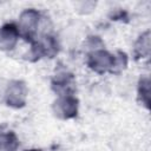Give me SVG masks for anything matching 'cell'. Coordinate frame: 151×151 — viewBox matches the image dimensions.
<instances>
[{
    "label": "cell",
    "mask_w": 151,
    "mask_h": 151,
    "mask_svg": "<svg viewBox=\"0 0 151 151\" xmlns=\"http://www.w3.org/2000/svg\"><path fill=\"white\" fill-rule=\"evenodd\" d=\"M113 61H114V55L104 48L88 52L86 59V64L88 68L98 74L111 72Z\"/></svg>",
    "instance_id": "obj_3"
},
{
    "label": "cell",
    "mask_w": 151,
    "mask_h": 151,
    "mask_svg": "<svg viewBox=\"0 0 151 151\" xmlns=\"http://www.w3.org/2000/svg\"><path fill=\"white\" fill-rule=\"evenodd\" d=\"M26 151H41V150H38V149H31V150H26Z\"/></svg>",
    "instance_id": "obj_12"
},
{
    "label": "cell",
    "mask_w": 151,
    "mask_h": 151,
    "mask_svg": "<svg viewBox=\"0 0 151 151\" xmlns=\"http://www.w3.org/2000/svg\"><path fill=\"white\" fill-rule=\"evenodd\" d=\"M27 100V86L22 80H12L5 92V103L13 109H21Z\"/></svg>",
    "instance_id": "obj_5"
},
{
    "label": "cell",
    "mask_w": 151,
    "mask_h": 151,
    "mask_svg": "<svg viewBox=\"0 0 151 151\" xmlns=\"http://www.w3.org/2000/svg\"><path fill=\"white\" fill-rule=\"evenodd\" d=\"M20 38L18 26L14 22H7L0 27V51H12Z\"/></svg>",
    "instance_id": "obj_7"
},
{
    "label": "cell",
    "mask_w": 151,
    "mask_h": 151,
    "mask_svg": "<svg viewBox=\"0 0 151 151\" xmlns=\"http://www.w3.org/2000/svg\"><path fill=\"white\" fill-rule=\"evenodd\" d=\"M79 100L73 96H60L52 104V111L59 119L67 120L76 118L78 114Z\"/></svg>",
    "instance_id": "obj_4"
},
{
    "label": "cell",
    "mask_w": 151,
    "mask_h": 151,
    "mask_svg": "<svg viewBox=\"0 0 151 151\" xmlns=\"http://www.w3.org/2000/svg\"><path fill=\"white\" fill-rule=\"evenodd\" d=\"M51 87L58 94V97L71 96V94H73V92L76 90L74 76L66 70L58 71L54 74V77L52 78Z\"/></svg>",
    "instance_id": "obj_6"
},
{
    "label": "cell",
    "mask_w": 151,
    "mask_h": 151,
    "mask_svg": "<svg viewBox=\"0 0 151 151\" xmlns=\"http://www.w3.org/2000/svg\"><path fill=\"white\" fill-rule=\"evenodd\" d=\"M19 139L13 131L0 132V151H17Z\"/></svg>",
    "instance_id": "obj_10"
},
{
    "label": "cell",
    "mask_w": 151,
    "mask_h": 151,
    "mask_svg": "<svg viewBox=\"0 0 151 151\" xmlns=\"http://www.w3.org/2000/svg\"><path fill=\"white\" fill-rule=\"evenodd\" d=\"M59 51L57 39L51 34H44L39 39L31 42V48L27 53V60L37 61L44 57L53 58Z\"/></svg>",
    "instance_id": "obj_2"
},
{
    "label": "cell",
    "mask_w": 151,
    "mask_h": 151,
    "mask_svg": "<svg viewBox=\"0 0 151 151\" xmlns=\"http://www.w3.org/2000/svg\"><path fill=\"white\" fill-rule=\"evenodd\" d=\"M137 99L145 109H150V78L149 76H142L137 86Z\"/></svg>",
    "instance_id": "obj_9"
},
{
    "label": "cell",
    "mask_w": 151,
    "mask_h": 151,
    "mask_svg": "<svg viewBox=\"0 0 151 151\" xmlns=\"http://www.w3.org/2000/svg\"><path fill=\"white\" fill-rule=\"evenodd\" d=\"M114 55V61H113V66H112V70L110 73H113V74H119L120 72H123L126 66H127V61H129V58H127V54L123 51H117Z\"/></svg>",
    "instance_id": "obj_11"
},
{
    "label": "cell",
    "mask_w": 151,
    "mask_h": 151,
    "mask_svg": "<svg viewBox=\"0 0 151 151\" xmlns=\"http://www.w3.org/2000/svg\"><path fill=\"white\" fill-rule=\"evenodd\" d=\"M151 52V34L150 31L143 32L136 40L133 46V55L136 60L146 59L150 57Z\"/></svg>",
    "instance_id": "obj_8"
},
{
    "label": "cell",
    "mask_w": 151,
    "mask_h": 151,
    "mask_svg": "<svg viewBox=\"0 0 151 151\" xmlns=\"http://www.w3.org/2000/svg\"><path fill=\"white\" fill-rule=\"evenodd\" d=\"M40 20H41V14L39 11L34 8H27L22 11L19 17V24L17 25L20 38H22L28 42H33L37 39Z\"/></svg>",
    "instance_id": "obj_1"
}]
</instances>
